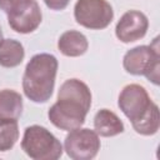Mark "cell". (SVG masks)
I'll return each mask as SVG.
<instances>
[{
    "mask_svg": "<svg viewBox=\"0 0 160 160\" xmlns=\"http://www.w3.org/2000/svg\"><path fill=\"white\" fill-rule=\"evenodd\" d=\"M91 106L89 86L79 79H69L62 82L58 92V100L49 109L50 122L60 130L70 131L80 128Z\"/></svg>",
    "mask_w": 160,
    "mask_h": 160,
    "instance_id": "cell-1",
    "label": "cell"
},
{
    "mask_svg": "<svg viewBox=\"0 0 160 160\" xmlns=\"http://www.w3.org/2000/svg\"><path fill=\"white\" fill-rule=\"evenodd\" d=\"M58 66V59L51 54L41 52L30 59L22 76V90L29 100L40 104L51 98Z\"/></svg>",
    "mask_w": 160,
    "mask_h": 160,
    "instance_id": "cell-2",
    "label": "cell"
},
{
    "mask_svg": "<svg viewBox=\"0 0 160 160\" xmlns=\"http://www.w3.org/2000/svg\"><path fill=\"white\" fill-rule=\"evenodd\" d=\"M122 66L131 75H144L152 84H159L160 51L159 39L155 38L150 45H139L130 49L122 59Z\"/></svg>",
    "mask_w": 160,
    "mask_h": 160,
    "instance_id": "cell-3",
    "label": "cell"
},
{
    "mask_svg": "<svg viewBox=\"0 0 160 160\" xmlns=\"http://www.w3.org/2000/svg\"><path fill=\"white\" fill-rule=\"evenodd\" d=\"M21 149L34 160H56L62 155V145L46 128L28 126L21 140Z\"/></svg>",
    "mask_w": 160,
    "mask_h": 160,
    "instance_id": "cell-4",
    "label": "cell"
},
{
    "mask_svg": "<svg viewBox=\"0 0 160 160\" xmlns=\"http://www.w3.org/2000/svg\"><path fill=\"white\" fill-rule=\"evenodd\" d=\"M76 22L90 30H101L110 25L114 10L106 0H78L74 6Z\"/></svg>",
    "mask_w": 160,
    "mask_h": 160,
    "instance_id": "cell-5",
    "label": "cell"
},
{
    "mask_svg": "<svg viewBox=\"0 0 160 160\" xmlns=\"http://www.w3.org/2000/svg\"><path fill=\"white\" fill-rule=\"evenodd\" d=\"M64 150L74 160L94 159L100 150L99 135L94 130L81 126L72 129L65 138Z\"/></svg>",
    "mask_w": 160,
    "mask_h": 160,
    "instance_id": "cell-6",
    "label": "cell"
},
{
    "mask_svg": "<svg viewBox=\"0 0 160 160\" xmlns=\"http://www.w3.org/2000/svg\"><path fill=\"white\" fill-rule=\"evenodd\" d=\"M151 102L152 100L146 89L139 84H129L124 86L118 99V106L131 122L141 118Z\"/></svg>",
    "mask_w": 160,
    "mask_h": 160,
    "instance_id": "cell-7",
    "label": "cell"
},
{
    "mask_svg": "<svg viewBox=\"0 0 160 160\" xmlns=\"http://www.w3.org/2000/svg\"><path fill=\"white\" fill-rule=\"evenodd\" d=\"M41 19V10L36 0H25L20 6L8 14L10 28L19 34H30L35 31Z\"/></svg>",
    "mask_w": 160,
    "mask_h": 160,
    "instance_id": "cell-8",
    "label": "cell"
},
{
    "mask_svg": "<svg viewBox=\"0 0 160 160\" xmlns=\"http://www.w3.org/2000/svg\"><path fill=\"white\" fill-rule=\"evenodd\" d=\"M149 29V20L146 15L139 10L126 11L115 26L116 38L125 44L134 42L142 39Z\"/></svg>",
    "mask_w": 160,
    "mask_h": 160,
    "instance_id": "cell-9",
    "label": "cell"
},
{
    "mask_svg": "<svg viewBox=\"0 0 160 160\" xmlns=\"http://www.w3.org/2000/svg\"><path fill=\"white\" fill-rule=\"evenodd\" d=\"M89 48L88 39L84 34L76 30H69L60 35L58 40L59 51L69 58H78L86 52Z\"/></svg>",
    "mask_w": 160,
    "mask_h": 160,
    "instance_id": "cell-10",
    "label": "cell"
},
{
    "mask_svg": "<svg viewBox=\"0 0 160 160\" xmlns=\"http://www.w3.org/2000/svg\"><path fill=\"white\" fill-rule=\"evenodd\" d=\"M21 95L10 89L0 90V122L18 121L22 112Z\"/></svg>",
    "mask_w": 160,
    "mask_h": 160,
    "instance_id": "cell-11",
    "label": "cell"
},
{
    "mask_svg": "<svg viewBox=\"0 0 160 160\" xmlns=\"http://www.w3.org/2000/svg\"><path fill=\"white\" fill-rule=\"evenodd\" d=\"M95 132L104 138L116 136L124 131V124L119 116L109 109H100L94 116Z\"/></svg>",
    "mask_w": 160,
    "mask_h": 160,
    "instance_id": "cell-12",
    "label": "cell"
},
{
    "mask_svg": "<svg viewBox=\"0 0 160 160\" xmlns=\"http://www.w3.org/2000/svg\"><path fill=\"white\" fill-rule=\"evenodd\" d=\"M25 56L24 46L14 39H2L0 41V65L2 68L19 66Z\"/></svg>",
    "mask_w": 160,
    "mask_h": 160,
    "instance_id": "cell-13",
    "label": "cell"
},
{
    "mask_svg": "<svg viewBox=\"0 0 160 160\" xmlns=\"http://www.w3.org/2000/svg\"><path fill=\"white\" fill-rule=\"evenodd\" d=\"M132 129L144 136H150L158 132L159 126H160V111L158 105L152 101L149 109L144 112L141 118L131 122Z\"/></svg>",
    "mask_w": 160,
    "mask_h": 160,
    "instance_id": "cell-14",
    "label": "cell"
},
{
    "mask_svg": "<svg viewBox=\"0 0 160 160\" xmlns=\"http://www.w3.org/2000/svg\"><path fill=\"white\" fill-rule=\"evenodd\" d=\"M19 139L18 121L0 122V151H9Z\"/></svg>",
    "mask_w": 160,
    "mask_h": 160,
    "instance_id": "cell-15",
    "label": "cell"
},
{
    "mask_svg": "<svg viewBox=\"0 0 160 160\" xmlns=\"http://www.w3.org/2000/svg\"><path fill=\"white\" fill-rule=\"evenodd\" d=\"M25 0H0V9L8 15L18 6H20Z\"/></svg>",
    "mask_w": 160,
    "mask_h": 160,
    "instance_id": "cell-16",
    "label": "cell"
},
{
    "mask_svg": "<svg viewBox=\"0 0 160 160\" xmlns=\"http://www.w3.org/2000/svg\"><path fill=\"white\" fill-rule=\"evenodd\" d=\"M44 2L49 9L59 11V10H64L69 5L70 0H44Z\"/></svg>",
    "mask_w": 160,
    "mask_h": 160,
    "instance_id": "cell-17",
    "label": "cell"
},
{
    "mask_svg": "<svg viewBox=\"0 0 160 160\" xmlns=\"http://www.w3.org/2000/svg\"><path fill=\"white\" fill-rule=\"evenodd\" d=\"M2 40V31H1V28H0V41Z\"/></svg>",
    "mask_w": 160,
    "mask_h": 160,
    "instance_id": "cell-18",
    "label": "cell"
}]
</instances>
